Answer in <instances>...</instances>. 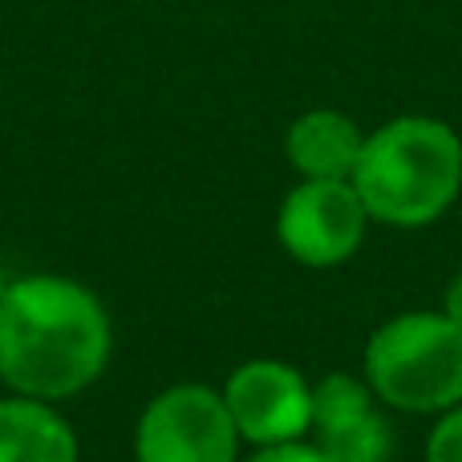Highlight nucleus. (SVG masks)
Returning <instances> with one entry per match:
<instances>
[{"label": "nucleus", "mask_w": 462, "mask_h": 462, "mask_svg": "<svg viewBox=\"0 0 462 462\" xmlns=\"http://www.w3.org/2000/svg\"><path fill=\"white\" fill-rule=\"evenodd\" d=\"M247 462H328L317 442H280V447H260Z\"/></svg>", "instance_id": "obj_11"}, {"label": "nucleus", "mask_w": 462, "mask_h": 462, "mask_svg": "<svg viewBox=\"0 0 462 462\" xmlns=\"http://www.w3.org/2000/svg\"><path fill=\"white\" fill-rule=\"evenodd\" d=\"M5 288H8V284H5V272H0V296H5Z\"/></svg>", "instance_id": "obj_13"}, {"label": "nucleus", "mask_w": 462, "mask_h": 462, "mask_svg": "<svg viewBox=\"0 0 462 462\" xmlns=\"http://www.w3.org/2000/svg\"><path fill=\"white\" fill-rule=\"evenodd\" d=\"M317 447L328 462H385L390 458V426L377 410H369L345 426L317 430Z\"/></svg>", "instance_id": "obj_9"}, {"label": "nucleus", "mask_w": 462, "mask_h": 462, "mask_svg": "<svg viewBox=\"0 0 462 462\" xmlns=\"http://www.w3.org/2000/svg\"><path fill=\"white\" fill-rule=\"evenodd\" d=\"M0 462H78V434L49 402L0 398Z\"/></svg>", "instance_id": "obj_8"}, {"label": "nucleus", "mask_w": 462, "mask_h": 462, "mask_svg": "<svg viewBox=\"0 0 462 462\" xmlns=\"http://www.w3.org/2000/svg\"><path fill=\"white\" fill-rule=\"evenodd\" d=\"M349 183L369 219L426 227L447 216L462 191V138L450 122L430 114L390 118L365 134Z\"/></svg>", "instance_id": "obj_2"}, {"label": "nucleus", "mask_w": 462, "mask_h": 462, "mask_svg": "<svg viewBox=\"0 0 462 462\" xmlns=\"http://www.w3.org/2000/svg\"><path fill=\"white\" fill-rule=\"evenodd\" d=\"M442 312H447V317L462 328V272L447 284V296H442Z\"/></svg>", "instance_id": "obj_12"}, {"label": "nucleus", "mask_w": 462, "mask_h": 462, "mask_svg": "<svg viewBox=\"0 0 462 462\" xmlns=\"http://www.w3.org/2000/svg\"><path fill=\"white\" fill-rule=\"evenodd\" d=\"M426 462H462V406L447 410L426 442Z\"/></svg>", "instance_id": "obj_10"}, {"label": "nucleus", "mask_w": 462, "mask_h": 462, "mask_svg": "<svg viewBox=\"0 0 462 462\" xmlns=\"http://www.w3.org/2000/svg\"><path fill=\"white\" fill-rule=\"evenodd\" d=\"M365 382L385 406L447 414L462 406V328L447 312H402L365 345Z\"/></svg>", "instance_id": "obj_3"}, {"label": "nucleus", "mask_w": 462, "mask_h": 462, "mask_svg": "<svg viewBox=\"0 0 462 462\" xmlns=\"http://www.w3.org/2000/svg\"><path fill=\"white\" fill-rule=\"evenodd\" d=\"M224 406L239 439L255 447L300 442L312 430V385L288 361H244L224 385Z\"/></svg>", "instance_id": "obj_6"}, {"label": "nucleus", "mask_w": 462, "mask_h": 462, "mask_svg": "<svg viewBox=\"0 0 462 462\" xmlns=\"http://www.w3.org/2000/svg\"><path fill=\"white\" fill-rule=\"evenodd\" d=\"M114 328L102 300L69 276L13 280L0 296V382L21 398L61 402L102 377Z\"/></svg>", "instance_id": "obj_1"}, {"label": "nucleus", "mask_w": 462, "mask_h": 462, "mask_svg": "<svg viewBox=\"0 0 462 462\" xmlns=\"http://www.w3.org/2000/svg\"><path fill=\"white\" fill-rule=\"evenodd\" d=\"M365 227L369 211L349 179H300L276 216L280 247L309 268L345 263L361 247Z\"/></svg>", "instance_id": "obj_5"}, {"label": "nucleus", "mask_w": 462, "mask_h": 462, "mask_svg": "<svg viewBox=\"0 0 462 462\" xmlns=\"http://www.w3.org/2000/svg\"><path fill=\"white\" fill-rule=\"evenodd\" d=\"M365 134L345 110H304L288 126L284 154L300 179H353Z\"/></svg>", "instance_id": "obj_7"}, {"label": "nucleus", "mask_w": 462, "mask_h": 462, "mask_svg": "<svg viewBox=\"0 0 462 462\" xmlns=\"http://www.w3.org/2000/svg\"><path fill=\"white\" fill-rule=\"evenodd\" d=\"M239 430L224 393L208 385H171L146 402L134 430V462H236Z\"/></svg>", "instance_id": "obj_4"}]
</instances>
